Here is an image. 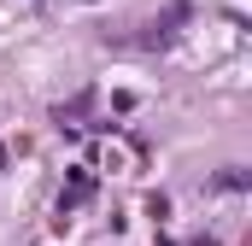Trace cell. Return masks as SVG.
Here are the masks:
<instances>
[{"instance_id": "6da1fadb", "label": "cell", "mask_w": 252, "mask_h": 246, "mask_svg": "<svg viewBox=\"0 0 252 246\" xmlns=\"http://www.w3.org/2000/svg\"><path fill=\"white\" fill-rule=\"evenodd\" d=\"M88 193H94V176H88V170H76V176H70V187L59 193V211H70V205H82Z\"/></svg>"}]
</instances>
